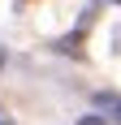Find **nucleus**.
<instances>
[{"label": "nucleus", "mask_w": 121, "mask_h": 125, "mask_svg": "<svg viewBox=\"0 0 121 125\" xmlns=\"http://www.w3.org/2000/svg\"><path fill=\"white\" fill-rule=\"evenodd\" d=\"M82 125H104V121H99V116H86V121H82Z\"/></svg>", "instance_id": "1"}]
</instances>
